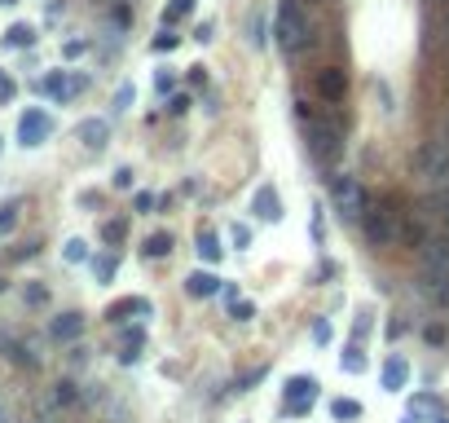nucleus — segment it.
Segmentation results:
<instances>
[{
	"label": "nucleus",
	"instance_id": "35",
	"mask_svg": "<svg viewBox=\"0 0 449 423\" xmlns=\"http://www.w3.org/2000/svg\"><path fill=\"white\" fill-rule=\"evenodd\" d=\"M155 89H159V93H168V89H172V75H168V71H159V75H155Z\"/></svg>",
	"mask_w": 449,
	"mask_h": 423
},
{
	"label": "nucleus",
	"instance_id": "30",
	"mask_svg": "<svg viewBox=\"0 0 449 423\" xmlns=\"http://www.w3.org/2000/svg\"><path fill=\"white\" fill-rule=\"evenodd\" d=\"M168 110H172V115H186V110H190V97H186V93H181V97H172V102H168Z\"/></svg>",
	"mask_w": 449,
	"mask_h": 423
},
{
	"label": "nucleus",
	"instance_id": "34",
	"mask_svg": "<svg viewBox=\"0 0 449 423\" xmlns=\"http://www.w3.org/2000/svg\"><path fill=\"white\" fill-rule=\"evenodd\" d=\"M115 186L128 190V186H132V168H119V172H115Z\"/></svg>",
	"mask_w": 449,
	"mask_h": 423
},
{
	"label": "nucleus",
	"instance_id": "38",
	"mask_svg": "<svg viewBox=\"0 0 449 423\" xmlns=\"http://www.w3.org/2000/svg\"><path fill=\"white\" fill-rule=\"evenodd\" d=\"M405 423H419V419H414V415H410V419H405Z\"/></svg>",
	"mask_w": 449,
	"mask_h": 423
},
{
	"label": "nucleus",
	"instance_id": "4",
	"mask_svg": "<svg viewBox=\"0 0 449 423\" xmlns=\"http://www.w3.org/2000/svg\"><path fill=\"white\" fill-rule=\"evenodd\" d=\"M308 150H313V159L330 164V159H335V150H339V133H335L330 124L313 119V124H308Z\"/></svg>",
	"mask_w": 449,
	"mask_h": 423
},
{
	"label": "nucleus",
	"instance_id": "11",
	"mask_svg": "<svg viewBox=\"0 0 449 423\" xmlns=\"http://www.w3.org/2000/svg\"><path fill=\"white\" fill-rule=\"evenodd\" d=\"M186 291H190L194 300H207V296H216V291H221V278L198 269V273H190V278H186Z\"/></svg>",
	"mask_w": 449,
	"mask_h": 423
},
{
	"label": "nucleus",
	"instance_id": "13",
	"mask_svg": "<svg viewBox=\"0 0 449 423\" xmlns=\"http://www.w3.org/2000/svg\"><path fill=\"white\" fill-rule=\"evenodd\" d=\"M75 133H79V141H84L89 150H102V145H106V133H110V128H106V119H84V124L75 128Z\"/></svg>",
	"mask_w": 449,
	"mask_h": 423
},
{
	"label": "nucleus",
	"instance_id": "20",
	"mask_svg": "<svg viewBox=\"0 0 449 423\" xmlns=\"http://www.w3.org/2000/svg\"><path fill=\"white\" fill-rule=\"evenodd\" d=\"M330 415H335V419H361V405L348 401V397H339L335 405H330Z\"/></svg>",
	"mask_w": 449,
	"mask_h": 423
},
{
	"label": "nucleus",
	"instance_id": "15",
	"mask_svg": "<svg viewBox=\"0 0 449 423\" xmlns=\"http://www.w3.org/2000/svg\"><path fill=\"white\" fill-rule=\"evenodd\" d=\"M198 256H203V260H221V256H225L221 238H216L212 230H198Z\"/></svg>",
	"mask_w": 449,
	"mask_h": 423
},
{
	"label": "nucleus",
	"instance_id": "10",
	"mask_svg": "<svg viewBox=\"0 0 449 423\" xmlns=\"http://www.w3.org/2000/svg\"><path fill=\"white\" fill-rule=\"evenodd\" d=\"M344 89H348V75H344L339 67H326V71L318 75V93L326 97V102H339Z\"/></svg>",
	"mask_w": 449,
	"mask_h": 423
},
{
	"label": "nucleus",
	"instance_id": "24",
	"mask_svg": "<svg viewBox=\"0 0 449 423\" xmlns=\"http://www.w3.org/2000/svg\"><path fill=\"white\" fill-rule=\"evenodd\" d=\"M13 225H18V207L9 203V207H0V234H9Z\"/></svg>",
	"mask_w": 449,
	"mask_h": 423
},
{
	"label": "nucleus",
	"instance_id": "21",
	"mask_svg": "<svg viewBox=\"0 0 449 423\" xmlns=\"http://www.w3.org/2000/svg\"><path fill=\"white\" fill-rule=\"evenodd\" d=\"M172 252V234H155L145 242V256H168Z\"/></svg>",
	"mask_w": 449,
	"mask_h": 423
},
{
	"label": "nucleus",
	"instance_id": "17",
	"mask_svg": "<svg viewBox=\"0 0 449 423\" xmlns=\"http://www.w3.org/2000/svg\"><path fill=\"white\" fill-rule=\"evenodd\" d=\"M339 366L348 370V375H361V370H365V357H361V349H357V344H353V349H344Z\"/></svg>",
	"mask_w": 449,
	"mask_h": 423
},
{
	"label": "nucleus",
	"instance_id": "9",
	"mask_svg": "<svg viewBox=\"0 0 449 423\" xmlns=\"http://www.w3.org/2000/svg\"><path fill=\"white\" fill-rule=\"evenodd\" d=\"M252 212H256L260 221H278V216H282L278 190H273V186H260V190H256V199H252Z\"/></svg>",
	"mask_w": 449,
	"mask_h": 423
},
{
	"label": "nucleus",
	"instance_id": "22",
	"mask_svg": "<svg viewBox=\"0 0 449 423\" xmlns=\"http://www.w3.org/2000/svg\"><path fill=\"white\" fill-rule=\"evenodd\" d=\"M93 273H97V278H102V282H110V278H115V256H102V260H93Z\"/></svg>",
	"mask_w": 449,
	"mask_h": 423
},
{
	"label": "nucleus",
	"instance_id": "14",
	"mask_svg": "<svg viewBox=\"0 0 449 423\" xmlns=\"http://www.w3.org/2000/svg\"><path fill=\"white\" fill-rule=\"evenodd\" d=\"M405 375H410L405 357H392V362L384 366V388H388V393H396V388H405Z\"/></svg>",
	"mask_w": 449,
	"mask_h": 423
},
{
	"label": "nucleus",
	"instance_id": "28",
	"mask_svg": "<svg viewBox=\"0 0 449 423\" xmlns=\"http://www.w3.org/2000/svg\"><path fill=\"white\" fill-rule=\"evenodd\" d=\"M102 234H106V242H119V238H124V221H110Z\"/></svg>",
	"mask_w": 449,
	"mask_h": 423
},
{
	"label": "nucleus",
	"instance_id": "36",
	"mask_svg": "<svg viewBox=\"0 0 449 423\" xmlns=\"http://www.w3.org/2000/svg\"><path fill=\"white\" fill-rule=\"evenodd\" d=\"M9 97H13V84H9L5 75H0V102H9Z\"/></svg>",
	"mask_w": 449,
	"mask_h": 423
},
{
	"label": "nucleus",
	"instance_id": "1",
	"mask_svg": "<svg viewBox=\"0 0 449 423\" xmlns=\"http://www.w3.org/2000/svg\"><path fill=\"white\" fill-rule=\"evenodd\" d=\"M273 31H278V44L287 53H299L308 44V13L299 0H282L278 5V18H273Z\"/></svg>",
	"mask_w": 449,
	"mask_h": 423
},
{
	"label": "nucleus",
	"instance_id": "8",
	"mask_svg": "<svg viewBox=\"0 0 449 423\" xmlns=\"http://www.w3.org/2000/svg\"><path fill=\"white\" fill-rule=\"evenodd\" d=\"M441 273H449V242L431 238L423 242V278H441Z\"/></svg>",
	"mask_w": 449,
	"mask_h": 423
},
{
	"label": "nucleus",
	"instance_id": "37",
	"mask_svg": "<svg viewBox=\"0 0 449 423\" xmlns=\"http://www.w3.org/2000/svg\"><path fill=\"white\" fill-rule=\"evenodd\" d=\"M431 423H449V419H445V415H436V419H431Z\"/></svg>",
	"mask_w": 449,
	"mask_h": 423
},
{
	"label": "nucleus",
	"instance_id": "29",
	"mask_svg": "<svg viewBox=\"0 0 449 423\" xmlns=\"http://www.w3.org/2000/svg\"><path fill=\"white\" fill-rule=\"evenodd\" d=\"M128 102H132V84H124L119 93H115V110H128Z\"/></svg>",
	"mask_w": 449,
	"mask_h": 423
},
{
	"label": "nucleus",
	"instance_id": "16",
	"mask_svg": "<svg viewBox=\"0 0 449 423\" xmlns=\"http://www.w3.org/2000/svg\"><path fill=\"white\" fill-rule=\"evenodd\" d=\"M427 296L436 300L441 308H449V273H441V278H427Z\"/></svg>",
	"mask_w": 449,
	"mask_h": 423
},
{
	"label": "nucleus",
	"instance_id": "33",
	"mask_svg": "<svg viewBox=\"0 0 449 423\" xmlns=\"http://www.w3.org/2000/svg\"><path fill=\"white\" fill-rule=\"evenodd\" d=\"M27 300H31V304H44L48 291H44V287H27Z\"/></svg>",
	"mask_w": 449,
	"mask_h": 423
},
{
	"label": "nucleus",
	"instance_id": "3",
	"mask_svg": "<svg viewBox=\"0 0 449 423\" xmlns=\"http://www.w3.org/2000/svg\"><path fill=\"white\" fill-rule=\"evenodd\" d=\"M361 225H365V238L375 242V247H388L396 238V225H392V212L388 207H365L361 212Z\"/></svg>",
	"mask_w": 449,
	"mask_h": 423
},
{
	"label": "nucleus",
	"instance_id": "18",
	"mask_svg": "<svg viewBox=\"0 0 449 423\" xmlns=\"http://www.w3.org/2000/svg\"><path fill=\"white\" fill-rule=\"evenodd\" d=\"M194 9V0H172V5L168 9H163V27H172L176 18H186V13Z\"/></svg>",
	"mask_w": 449,
	"mask_h": 423
},
{
	"label": "nucleus",
	"instance_id": "5",
	"mask_svg": "<svg viewBox=\"0 0 449 423\" xmlns=\"http://www.w3.org/2000/svg\"><path fill=\"white\" fill-rule=\"evenodd\" d=\"M313 401H318V379L295 375V379L287 384V415H308Z\"/></svg>",
	"mask_w": 449,
	"mask_h": 423
},
{
	"label": "nucleus",
	"instance_id": "32",
	"mask_svg": "<svg viewBox=\"0 0 449 423\" xmlns=\"http://www.w3.org/2000/svg\"><path fill=\"white\" fill-rule=\"evenodd\" d=\"M252 313H256V308L247 304V300H234V318H238V322H247V318H252Z\"/></svg>",
	"mask_w": 449,
	"mask_h": 423
},
{
	"label": "nucleus",
	"instance_id": "25",
	"mask_svg": "<svg viewBox=\"0 0 449 423\" xmlns=\"http://www.w3.org/2000/svg\"><path fill=\"white\" fill-rule=\"evenodd\" d=\"M84 256H89V247H84L79 238H71V242H66V260H71V265H79Z\"/></svg>",
	"mask_w": 449,
	"mask_h": 423
},
{
	"label": "nucleus",
	"instance_id": "19",
	"mask_svg": "<svg viewBox=\"0 0 449 423\" xmlns=\"http://www.w3.org/2000/svg\"><path fill=\"white\" fill-rule=\"evenodd\" d=\"M5 40H9L13 48H27L31 40H36V31H31V27H22V22H18V27H9V36H5Z\"/></svg>",
	"mask_w": 449,
	"mask_h": 423
},
{
	"label": "nucleus",
	"instance_id": "26",
	"mask_svg": "<svg viewBox=\"0 0 449 423\" xmlns=\"http://www.w3.org/2000/svg\"><path fill=\"white\" fill-rule=\"evenodd\" d=\"M229 238H234V247L242 252L247 242H252V230H247V225H234V230H229Z\"/></svg>",
	"mask_w": 449,
	"mask_h": 423
},
{
	"label": "nucleus",
	"instance_id": "2",
	"mask_svg": "<svg viewBox=\"0 0 449 423\" xmlns=\"http://www.w3.org/2000/svg\"><path fill=\"white\" fill-rule=\"evenodd\" d=\"M330 199H335V212L344 221H361L365 194H361V186L353 181V176H335V181H330Z\"/></svg>",
	"mask_w": 449,
	"mask_h": 423
},
{
	"label": "nucleus",
	"instance_id": "6",
	"mask_svg": "<svg viewBox=\"0 0 449 423\" xmlns=\"http://www.w3.org/2000/svg\"><path fill=\"white\" fill-rule=\"evenodd\" d=\"M84 84H89L84 75H66V71H53V75H44V79H40V93H48V97H58V102H66V97L84 93Z\"/></svg>",
	"mask_w": 449,
	"mask_h": 423
},
{
	"label": "nucleus",
	"instance_id": "7",
	"mask_svg": "<svg viewBox=\"0 0 449 423\" xmlns=\"http://www.w3.org/2000/svg\"><path fill=\"white\" fill-rule=\"evenodd\" d=\"M48 133H53V119H48L44 110H27V115L18 119V141L22 145H40Z\"/></svg>",
	"mask_w": 449,
	"mask_h": 423
},
{
	"label": "nucleus",
	"instance_id": "27",
	"mask_svg": "<svg viewBox=\"0 0 449 423\" xmlns=\"http://www.w3.org/2000/svg\"><path fill=\"white\" fill-rule=\"evenodd\" d=\"M313 339H318V344H326V339H330V322H326V318L313 322Z\"/></svg>",
	"mask_w": 449,
	"mask_h": 423
},
{
	"label": "nucleus",
	"instance_id": "23",
	"mask_svg": "<svg viewBox=\"0 0 449 423\" xmlns=\"http://www.w3.org/2000/svg\"><path fill=\"white\" fill-rule=\"evenodd\" d=\"M176 44H181V36H172V31L163 27V36H155V53H172Z\"/></svg>",
	"mask_w": 449,
	"mask_h": 423
},
{
	"label": "nucleus",
	"instance_id": "31",
	"mask_svg": "<svg viewBox=\"0 0 449 423\" xmlns=\"http://www.w3.org/2000/svg\"><path fill=\"white\" fill-rule=\"evenodd\" d=\"M58 401L71 405V401H75V384H58Z\"/></svg>",
	"mask_w": 449,
	"mask_h": 423
},
{
	"label": "nucleus",
	"instance_id": "12",
	"mask_svg": "<svg viewBox=\"0 0 449 423\" xmlns=\"http://www.w3.org/2000/svg\"><path fill=\"white\" fill-rule=\"evenodd\" d=\"M79 331H84V318H79V313H62V318H53V327H48V335H53V339H66V344H71V339H79Z\"/></svg>",
	"mask_w": 449,
	"mask_h": 423
}]
</instances>
